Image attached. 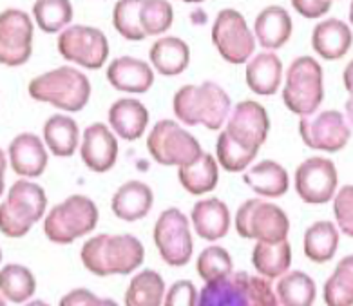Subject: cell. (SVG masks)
Returning a JSON list of instances; mask_svg holds the SVG:
<instances>
[{"label":"cell","mask_w":353,"mask_h":306,"mask_svg":"<svg viewBox=\"0 0 353 306\" xmlns=\"http://www.w3.org/2000/svg\"><path fill=\"white\" fill-rule=\"evenodd\" d=\"M172 109L185 125H203L210 131H219L232 111V102L227 91L216 82L199 85H183L172 100Z\"/></svg>","instance_id":"cell-1"},{"label":"cell","mask_w":353,"mask_h":306,"mask_svg":"<svg viewBox=\"0 0 353 306\" xmlns=\"http://www.w3.org/2000/svg\"><path fill=\"white\" fill-rule=\"evenodd\" d=\"M198 306H281L276 290L265 277L232 272L218 281L205 283Z\"/></svg>","instance_id":"cell-2"},{"label":"cell","mask_w":353,"mask_h":306,"mask_svg":"<svg viewBox=\"0 0 353 306\" xmlns=\"http://www.w3.org/2000/svg\"><path fill=\"white\" fill-rule=\"evenodd\" d=\"M89 78L74 68L63 65L40 74L30 82L28 92L37 102L51 103L68 112L82 111L91 98Z\"/></svg>","instance_id":"cell-3"},{"label":"cell","mask_w":353,"mask_h":306,"mask_svg":"<svg viewBox=\"0 0 353 306\" xmlns=\"http://www.w3.org/2000/svg\"><path fill=\"white\" fill-rule=\"evenodd\" d=\"M48 196L40 185L19 180L11 185L6 201L0 203V232L8 238H22L44 218Z\"/></svg>","instance_id":"cell-4"},{"label":"cell","mask_w":353,"mask_h":306,"mask_svg":"<svg viewBox=\"0 0 353 306\" xmlns=\"http://www.w3.org/2000/svg\"><path fill=\"white\" fill-rule=\"evenodd\" d=\"M324 100V73L314 57H299L286 71L283 102L299 118L312 116Z\"/></svg>","instance_id":"cell-5"},{"label":"cell","mask_w":353,"mask_h":306,"mask_svg":"<svg viewBox=\"0 0 353 306\" xmlns=\"http://www.w3.org/2000/svg\"><path fill=\"white\" fill-rule=\"evenodd\" d=\"M98 207L88 196L74 194L49 210L44 221V232L49 241L69 245L74 239L88 236L97 229Z\"/></svg>","instance_id":"cell-6"},{"label":"cell","mask_w":353,"mask_h":306,"mask_svg":"<svg viewBox=\"0 0 353 306\" xmlns=\"http://www.w3.org/2000/svg\"><path fill=\"white\" fill-rule=\"evenodd\" d=\"M236 230L245 239L279 243L288 238L290 219L276 203L265 199H247L237 209Z\"/></svg>","instance_id":"cell-7"},{"label":"cell","mask_w":353,"mask_h":306,"mask_svg":"<svg viewBox=\"0 0 353 306\" xmlns=\"http://www.w3.org/2000/svg\"><path fill=\"white\" fill-rule=\"evenodd\" d=\"M147 149L160 165H190L203 154L199 141L174 120H160L147 138Z\"/></svg>","instance_id":"cell-8"},{"label":"cell","mask_w":353,"mask_h":306,"mask_svg":"<svg viewBox=\"0 0 353 306\" xmlns=\"http://www.w3.org/2000/svg\"><path fill=\"white\" fill-rule=\"evenodd\" d=\"M212 44L228 63H247L256 51V37L236 10L219 11L212 26Z\"/></svg>","instance_id":"cell-9"},{"label":"cell","mask_w":353,"mask_h":306,"mask_svg":"<svg viewBox=\"0 0 353 306\" xmlns=\"http://www.w3.org/2000/svg\"><path fill=\"white\" fill-rule=\"evenodd\" d=\"M154 243L167 265L185 267L194 252L189 218L179 209L163 210L156 221Z\"/></svg>","instance_id":"cell-10"},{"label":"cell","mask_w":353,"mask_h":306,"mask_svg":"<svg viewBox=\"0 0 353 306\" xmlns=\"http://www.w3.org/2000/svg\"><path fill=\"white\" fill-rule=\"evenodd\" d=\"M62 59L85 69L103 68L109 57V40L105 34L91 26H69L59 34L57 42Z\"/></svg>","instance_id":"cell-11"},{"label":"cell","mask_w":353,"mask_h":306,"mask_svg":"<svg viewBox=\"0 0 353 306\" xmlns=\"http://www.w3.org/2000/svg\"><path fill=\"white\" fill-rule=\"evenodd\" d=\"M299 134L310 149L334 154L348 145L352 138V127L343 112L328 109V111L315 112L312 116L301 118Z\"/></svg>","instance_id":"cell-12"},{"label":"cell","mask_w":353,"mask_h":306,"mask_svg":"<svg viewBox=\"0 0 353 306\" xmlns=\"http://www.w3.org/2000/svg\"><path fill=\"white\" fill-rule=\"evenodd\" d=\"M295 192L305 203H328L337 194L339 172L332 160L323 156H312L295 170Z\"/></svg>","instance_id":"cell-13"},{"label":"cell","mask_w":353,"mask_h":306,"mask_svg":"<svg viewBox=\"0 0 353 306\" xmlns=\"http://www.w3.org/2000/svg\"><path fill=\"white\" fill-rule=\"evenodd\" d=\"M33 20L22 10L0 13V63L19 68L33 54Z\"/></svg>","instance_id":"cell-14"},{"label":"cell","mask_w":353,"mask_h":306,"mask_svg":"<svg viewBox=\"0 0 353 306\" xmlns=\"http://www.w3.org/2000/svg\"><path fill=\"white\" fill-rule=\"evenodd\" d=\"M225 131L239 145L252 151H259L268 138L270 118L261 103L245 100V102L236 103V108L230 111Z\"/></svg>","instance_id":"cell-15"},{"label":"cell","mask_w":353,"mask_h":306,"mask_svg":"<svg viewBox=\"0 0 353 306\" xmlns=\"http://www.w3.org/2000/svg\"><path fill=\"white\" fill-rule=\"evenodd\" d=\"M118 152H120V145H118L117 134L105 123H91L83 131L82 141H80V156L89 170L98 174L111 170L117 165Z\"/></svg>","instance_id":"cell-16"},{"label":"cell","mask_w":353,"mask_h":306,"mask_svg":"<svg viewBox=\"0 0 353 306\" xmlns=\"http://www.w3.org/2000/svg\"><path fill=\"white\" fill-rule=\"evenodd\" d=\"M11 169L24 178H39L48 169L49 156L44 140L33 132H22L10 143Z\"/></svg>","instance_id":"cell-17"},{"label":"cell","mask_w":353,"mask_h":306,"mask_svg":"<svg viewBox=\"0 0 353 306\" xmlns=\"http://www.w3.org/2000/svg\"><path fill=\"white\" fill-rule=\"evenodd\" d=\"M107 80L117 91L143 94L154 83V69L134 57L114 59L107 68Z\"/></svg>","instance_id":"cell-18"},{"label":"cell","mask_w":353,"mask_h":306,"mask_svg":"<svg viewBox=\"0 0 353 306\" xmlns=\"http://www.w3.org/2000/svg\"><path fill=\"white\" fill-rule=\"evenodd\" d=\"M353 45V31L344 20L326 19L314 28L312 48L323 60H341Z\"/></svg>","instance_id":"cell-19"},{"label":"cell","mask_w":353,"mask_h":306,"mask_svg":"<svg viewBox=\"0 0 353 306\" xmlns=\"http://www.w3.org/2000/svg\"><path fill=\"white\" fill-rule=\"evenodd\" d=\"M149 111L136 98H120L109 109L111 131L125 141L140 140L149 127Z\"/></svg>","instance_id":"cell-20"},{"label":"cell","mask_w":353,"mask_h":306,"mask_svg":"<svg viewBox=\"0 0 353 306\" xmlns=\"http://www.w3.org/2000/svg\"><path fill=\"white\" fill-rule=\"evenodd\" d=\"M145 258V248L141 241L131 234L109 236L105 241L107 276H127L141 267Z\"/></svg>","instance_id":"cell-21"},{"label":"cell","mask_w":353,"mask_h":306,"mask_svg":"<svg viewBox=\"0 0 353 306\" xmlns=\"http://www.w3.org/2000/svg\"><path fill=\"white\" fill-rule=\"evenodd\" d=\"M294 22L290 13L281 6H268L257 15L254 24V37L259 45L268 51H276L290 40Z\"/></svg>","instance_id":"cell-22"},{"label":"cell","mask_w":353,"mask_h":306,"mask_svg":"<svg viewBox=\"0 0 353 306\" xmlns=\"http://www.w3.org/2000/svg\"><path fill=\"white\" fill-rule=\"evenodd\" d=\"M194 230L199 238L207 241H218L225 238L230 229V210L227 203L218 198L199 199L190 212Z\"/></svg>","instance_id":"cell-23"},{"label":"cell","mask_w":353,"mask_h":306,"mask_svg":"<svg viewBox=\"0 0 353 306\" xmlns=\"http://www.w3.org/2000/svg\"><path fill=\"white\" fill-rule=\"evenodd\" d=\"M245 80L252 92L259 96H272L279 91L283 82V62L274 51H263L247 62Z\"/></svg>","instance_id":"cell-24"},{"label":"cell","mask_w":353,"mask_h":306,"mask_svg":"<svg viewBox=\"0 0 353 306\" xmlns=\"http://www.w3.org/2000/svg\"><path fill=\"white\" fill-rule=\"evenodd\" d=\"M152 203L154 194L149 185L132 180L118 187L111 199V209L114 216L123 221H138L149 214Z\"/></svg>","instance_id":"cell-25"},{"label":"cell","mask_w":353,"mask_h":306,"mask_svg":"<svg viewBox=\"0 0 353 306\" xmlns=\"http://www.w3.org/2000/svg\"><path fill=\"white\" fill-rule=\"evenodd\" d=\"M243 180L256 194L268 199L285 196L290 187V176L286 169L274 160H265L245 170Z\"/></svg>","instance_id":"cell-26"},{"label":"cell","mask_w":353,"mask_h":306,"mask_svg":"<svg viewBox=\"0 0 353 306\" xmlns=\"http://www.w3.org/2000/svg\"><path fill=\"white\" fill-rule=\"evenodd\" d=\"M152 69L163 76H178L189 68L190 49L187 42L178 37H163L150 48Z\"/></svg>","instance_id":"cell-27"},{"label":"cell","mask_w":353,"mask_h":306,"mask_svg":"<svg viewBox=\"0 0 353 306\" xmlns=\"http://www.w3.org/2000/svg\"><path fill=\"white\" fill-rule=\"evenodd\" d=\"M179 183L187 192L194 196H203L216 189L219 181V165L216 158L208 152H203L198 160L190 165L178 169Z\"/></svg>","instance_id":"cell-28"},{"label":"cell","mask_w":353,"mask_h":306,"mask_svg":"<svg viewBox=\"0 0 353 306\" xmlns=\"http://www.w3.org/2000/svg\"><path fill=\"white\" fill-rule=\"evenodd\" d=\"M339 234L337 225L332 221H315L308 227L303 239L305 256L314 263H328L335 258L339 250Z\"/></svg>","instance_id":"cell-29"},{"label":"cell","mask_w":353,"mask_h":306,"mask_svg":"<svg viewBox=\"0 0 353 306\" xmlns=\"http://www.w3.org/2000/svg\"><path fill=\"white\" fill-rule=\"evenodd\" d=\"M44 143L59 158H69L80 145V129L71 116L54 114L44 123Z\"/></svg>","instance_id":"cell-30"},{"label":"cell","mask_w":353,"mask_h":306,"mask_svg":"<svg viewBox=\"0 0 353 306\" xmlns=\"http://www.w3.org/2000/svg\"><path fill=\"white\" fill-rule=\"evenodd\" d=\"M252 265L265 279L283 277L292 265V247L288 241L263 243L257 241L252 252Z\"/></svg>","instance_id":"cell-31"},{"label":"cell","mask_w":353,"mask_h":306,"mask_svg":"<svg viewBox=\"0 0 353 306\" xmlns=\"http://www.w3.org/2000/svg\"><path fill=\"white\" fill-rule=\"evenodd\" d=\"M276 296L281 306H314L317 287L308 274L294 270L281 277L276 287Z\"/></svg>","instance_id":"cell-32"},{"label":"cell","mask_w":353,"mask_h":306,"mask_svg":"<svg viewBox=\"0 0 353 306\" xmlns=\"http://www.w3.org/2000/svg\"><path fill=\"white\" fill-rule=\"evenodd\" d=\"M37 292V279L24 265L10 263L0 270V296L11 303L30 301Z\"/></svg>","instance_id":"cell-33"},{"label":"cell","mask_w":353,"mask_h":306,"mask_svg":"<svg viewBox=\"0 0 353 306\" xmlns=\"http://www.w3.org/2000/svg\"><path fill=\"white\" fill-rule=\"evenodd\" d=\"M163 277L154 270L136 274L125 292V306H161L165 299Z\"/></svg>","instance_id":"cell-34"},{"label":"cell","mask_w":353,"mask_h":306,"mask_svg":"<svg viewBox=\"0 0 353 306\" xmlns=\"http://www.w3.org/2000/svg\"><path fill=\"white\" fill-rule=\"evenodd\" d=\"M323 296L326 306H353V254L337 263L324 283Z\"/></svg>","instance_id":"cell-35"},{"label":"cell","mask_w":353,"mask_h":306,"mask_svg":"<svg viewBox=\"0 0 353 306\" xmlns=\"http://www.w3.org/2000/svg\"><path fill=\"white\" fill-rule=\"evenodd\" d=\"M33 17L44 33H62L73 20V4L69 0H37Z\"/></svg>","instance_id":"cell-36"},{"label":"cell","mask_w":353,"mask_h":306,"mask_svg":"<svg viewBox=\"0 0 353 306\" xmlns=\"http://www.w3.org/2000/svg\"><path fill=\"white\" fill-rule=\"evenodd\" d=\"M257 151L239 145L236 140L228 136L227 131H221L216 141V161L227 172H243L250 167Z\"/></svg>","instance_id":"cell-37"},{"label":"cell","mask_w":353,"mask_h":306,"mask_svg":"<svg viewBox=\"0 0 353 306\" xmlns=\"http://www.w3.org/2000/svg\"><path fill=\"white\" fill-rule=\"evenodd\" d=\"M174 22V10L167 0H141L140 24L145 37H158Z\"/></svg>","instance_id":"cell-38"},{"label":"cell","mask_w":353,"mask_h":306,"mask_svg":"<svg viewBox=\"0 0 353 306\" xmlns=\"http://www.w3.org/2000/svg\"><path fill=\"white\" fill-rule=\"evenodd\" d=\"M141 0H118L112 10V26L114 30L131 42L147 39L140 24Z\"/></svg>","instance_id":"cell-39"},{"label":"cell","mask_w":353,"mask_h":306,"mask_svg":"<svg viewBox=\"0 0 353 306\" xmlns=\"http://www.w3.org/2000/svg\"><path fill=\"white\" fill-rule=\"evenodd\" d=\"M196 267H198L199 277L205 283L218 281V279H223V277L230 276L234 272L230 254L223 247H218V245L205 248L203 252L199 254Z\"/></svg>","instance_id":"cell-40"},{"label":"cell","mask_w":353,"mask_h":306,"mask_svg":"<svg viewBox=\"0 0 353 306\" xmlns=\"http://www.w3.org/2000/svg\"><path fill=\"white\" fill-rule=\"evenodd\" d=\"M339 232L353 238V185H343L332 199Z\"/></svg>","instance_id":"cell-41"},{"label":"cell","mask_w":353,"mask_h":306,"mask_svg":"<svg viewBox=\"0 0 353 306\" xmlns=\"http://www.w3.org/2000/svg\"><path fill=\"white\" fill-rule=\"evenodd\" d=\"M105 241L107 234H100L94 238L88 239L82 247L80 258H82L83 267L88 268L89 272L94 276L105 277L107 267H105Z\"/></svg>","instance_id":"cell-42"},{"label":"cell","mask_w":353,"mask_h":306,"mask_svg":"<svg viewBox=\"0 0 353 306\" xmlns=\"http://www.w3.org/2000/svg\"><path fill=\"white\" fill-rule=\"evenodd\" d=\"M198 290L192 281H176L165 294L163 306H198Z\"/></svg>","instance_id":"cell-43"},{"label":"cell","mask_w":353,"mask_h":306,"mask_svg":"<svg viewBox=\"0 0 353 306\" xmlns=\"http://www.w3.org/2000/svg\"><path fill=\"white\" fill-rule=\"evenodd\" d=\"M294 10L305 19H321L330 11V0H290Z\"/></svg>","instance_id":"cell-44"},{"label":"cell","mask_w":353,"mask_h":306,"mask_svg":"<svg viewBox=\"0 0 353 306\" xmlns=\"http://www.w3.org/2000/svg\"><path fill=\"white\" fill-rule=\"evenodd\" d=\"M59 306H102V299L85 288H77L60 299Z\"/></svg>","instance_id":"cell-45"},{"label":"cell","mask_w":353,"mask_h":306,"mask_svg":"<svg viewBox=\"0 0 353 306\" xmlns=\"http://www.w3.org/2000/svg\"><path fill=\"white\" fill-rule=\"evenodd\" d=\"M343 82H344V89L348 91V94H352L353 92V60L352 62H348V65L344 68Z\"/></svg>","instance_id":"cell-46"},{"label":"cell","mask_w":353,"mask_h":306,"mask_svg":"<svg viewBox=\"0 0 353 306\" xmlns=\"http://www.w3.org/2000/svg\"><path fill=\"white\" fill-rule=\"evenodd\" d=\"M6 167H8V160H6L4 151L0 149V198L4 194V180H6Z\"/></svg>","instance_id":"cell-47"},{"label":"cell","mask_w":353,"mask_h":306,"mask_svg":"<svg viewBox=\"0 0 353 306\" xmlns=\"http://www.w3.org/2000/svg\"><path fill=\"white\" fill-rule=\"evenodd\" d=\"M344 116H346L350 127L353 129V92L350 94V98L346 100V103H344Z\"/></svg>","instance_id":"cell-48"},{"label":"cell","mask_w":353,"mask_h":306,"mask_svg":"<svg viewBox=\"0 0 353 306\" xmlns=\"http://www.w3.org/2000/svg\"><path fill=\"white\" fill-rule=\"evenodd\" d=\"M26 306H49L48 303H44V301H39V299H37V301H30L28 303V305Z\"/></svg>","instance_id":"cell-49"},{"label":"cell","mask_w":353,"mask_h":306,"mask_svg":"<svg viewBox=\"0 0 353 306\" xmlns=\"http://www.w3.org/2000/svg\"><path fill=\"white\" fill-rule=\"evenodd\" d=\"M102 306H118L112 299H102Z\"/></svg>","instance_id":"cell-50"},{"label":"cell","mask_w":353,"mask_h":306,"mask_svg":"<svg viewBox=\"0 0 353 306\" xmlns=\"http://www.w3.org/2000/svg\"><path fill=\"white\" fill-rule=\"evenodd\" d=\"M350 24H352L353 28V0H352V4H350Z\"/></svg>","instance_id":"cell-51"},{"label":"cell","mask_w":353,"mask_h":306,"mask_svg":"<svg viewBox=\"0 0 353 306\" xmlns=\"http://www.w3.org/2000/svg\"><path fill=\"white\" fill-rule=\"evenodd\" d=\"M181 2H187V4H199V2H203V0H181Z\"/></svg>","instance_id":"cell-52"},{"label":"cell","mask_w":353,"mask_h":306,"mask_svg":"<svg viewBox=\"0 0 353 306\" xmlns=\"http://www.w3.org/2000/svg\"><path fill=\"white\" fill-rule=\"evenodd\" d=\"M0 306H6V301H4V297L0 296Z\"/></svg>","instance_id":"cell-53"},{"label":"cell","mask_w":353,"mask_h":306,"mask_svg":"<svg viewBox=\"0 0 353 306\" xmlns=\"http://www.w3.org/2000/svg\"><path fill=\"white\" fill-rule=\"evenodd\" d=\"M0 261H2V250H0Z\"/></svg>","instance_id":"cell-54"},{"label":"cell","mask_w":353,"mask_h":306,"mask_svg":"<svg viewBox=\"0 0 353 306\" xmlns=\"http://www.w3.org/2000/svg\"><path fill=\"white\" fill-rule=\"evenodd\" d=\"M330 2H332V0H330Z\"/></svg>","instance_id":"cell-55"}]
</instances>
